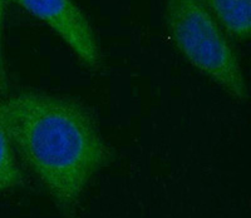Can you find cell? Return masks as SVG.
<instances>
[{"instance_id":"6da1fadb","label":"cell","mask_w":251,"mask_h":218,"mask_svg":"<svg viewBox=\"0 0 251 218\" xmlns=\"http://www.w3.org/2000/svg\"><path fill=\"white\" fill-rule=\"evenodd\" d=\"M15 153L31 170L58 211L75 217L93 176L109 149L82 103L39 91H20L0 99Z\"/></svg>"},{"instance_id":"7a4b0ae2","label":"cell","mask_w":251,"mask_h":218,"mask_svg":"<svg viewBox=\"0 0 251 218\" xmlns=\"http://www.w3.org/2000/svg\"><path fill=\"white\" fill-rule=\"evenodd\" d=\"M165 25L181 57L237 102L248 85L230 38L200 0H166Z\"/></svg>"},{"instance_id":"3957f363","label":"cell","mask_w":251,"mask_h":218,"mask_svg":"<svg viewBox=\"0 0 251 218\" xmlns=\"http://www.w3.org/2000/svg\"><path fill=\"white\" fill-rule=\"evenodd\" d=\"M46 24L89 71L102 65L97 37L75 0H6Z\"/></svg>"},{"instance_id":"277c9868","label":"cell","mask_w":251,"mask_h":218,"mask_svg":"<svg viewBox=\"0 0 251 218\" xmlns=\"http://www.w3.org/2000/svg\"><path fill=\"white\" fill-rule=\"evenodd\" d=\"M228 38L246 42L251 33V0H200Z\"/></svg>"},{"instance_id":"5b68a950","label":"cell","mask_w":251,"mask_h":218,"mask_svg":"<svg viewBox=\"0 0 251 218\" xmlns=\"http://www.w3.org/2000/svg\"><path fill=\"white\" fill-rule=\"evenodd\" d=\"M22 183L23 173L0 109V194L19 187Z\"/></svg>"},{"instance_id":"8992f818","label":"cell","mask_w":251,"mask_h":218,"mask_svg":"<svg viewBox=\"0 0 251 218\" xmlns=\"http://www.w3.org/2000/svg\"><path fill=\"white\" fill-rule=\"evenodd\" d=\"M6 0H0V94L6 96L9 92V77L4 54V19Z\"/></svg>"}]
</instances>
